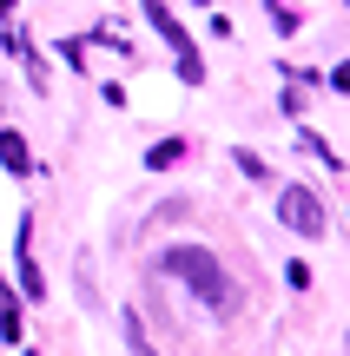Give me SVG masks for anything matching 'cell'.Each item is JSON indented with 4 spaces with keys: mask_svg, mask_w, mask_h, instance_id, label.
Returning <instances> with one entry per match:
<instances>
[{
    "mask_svg": "<svg viewBox=\"0 0 350 356\" xmlns=\"http://www.w3.org/2000/svg\"><path fill=\"white\" fill-rule=\"evenodd\" d=\"M159 270H166V277H179L185 291H192L205 310H218V317H232V310H238V284L225 277V264L205 251V244H172V251L159 257Z\"/></svg>",
    "mask_w": 350,
    "mask_h": 356,
    "instance_id": "1",
    "label": "cell"
},
{
    "mask_svg": "<svg viewBox=\"0 0 350 356\" xmlns=\"http://www.w3.org/2000/svg\"><path fill=\"white\" fill-rule=\"evenodd\" d=\"M126 343H132V356H159V350H152V337L139 330V317H126Z\"/></svg>",
    "mask_w": 350,
    "mask_h": 356,
    "instance_id": "6",
    "label": "cell"
},
{
    "mask_svg": "<svg viewBox=\"0 0 350 356\" xmlns=\"http://www.w3.org/2000/svg\"><path fill=\"white\" fill-rule=\"evenodd\" d=\"M179 159H185V139H159L152 152H145V165H152V172H172Z\"/></svg>",
    "mask_w": 350,
    "mask_h": 356,
    "instance_id": "4",
    "label": "cell"
},
{
    "mask_svg": "<svg viewBox=\"0 0 350 356\" xmlns=\"http://www.w3.org/2000/svg\"><path fill=\"white\" fill-rule=\"evenodd\" d=\"M278 211H285V225L304 231V238H317V231H324V204H317L311 185H291L285 198H278Z\"/></svg>",
    "mask_w": 350,
    "mask_h": 356,
    "instance_id": "2",
    "label": "cell"
},
{
    "mask_svg": "<svg viewBox=\"0 0 350 356\" xmlns=\"http://www.w3.org/2000/svg\"><path fill=\"white\" fill-rule=\"evenodd\" d=\"M0 165L7 172H33V152H26L20 132H0Z\"/></svg>",
    "mask_w": 350,
    "mask_h": 356,
    "instance_id": "3",
    "label": "cell"
},
{
    "mask_svg": "<svg viewBox=\"0 0 350 356\" xmlns=\"http://www.w3.org/2000/svg\"><path fill=\"white\" fill-rule=\"evenodd\" d=\"M0 337H7V343H13V337H20V310H13L7 284H0Z\"/></svg>",
    "mask_w": 350,
    "mask_h": 356,
    "instance_id": "5",
    "label": "cell"
}]
</instances>
